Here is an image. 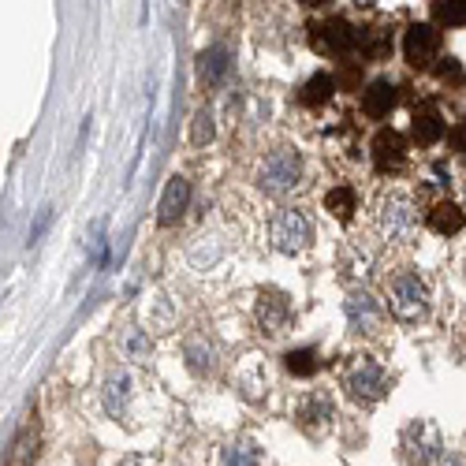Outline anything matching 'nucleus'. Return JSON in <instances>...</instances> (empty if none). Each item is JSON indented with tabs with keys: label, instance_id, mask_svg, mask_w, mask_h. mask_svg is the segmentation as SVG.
<instances>
[{
	"label": "nucleus",
	"instance_id": "nucleus-1",
	"mask_svg": "<svg viewBox=\"0 0 466 466\" xmlns=\"http://www.w3.org/2000/svg\"><path fill=\"white\" fill-rule=\"evenodd\" d=\"M299 183H302V157H299V149H291V146L273 149L258 168V187L265 194H277V198L291 194Z\"/></svg>",
	"mask_w": 466,
	"mask_h": 466
},
{
	"label": "nucleus",
	"instance_id": "nucleus-2",
	"mask_svg": "<svg viewBox=\"0 0 466 466\" xmlns=\"http://www.w3.org/2000/svg\"><path fill=\"white\" fill-rule=\"evenodd\" d=\"M418 228V205L406 190H388L377 202V231L384 239H411Z\"/></svg>",
	"mask_w": 466,
	"mask_h": 466
},
{
	"label": "nucleus",
	"instance_id": "nucleus-3",
	"mask_svg": "<svg viewBox=\"0 0 466 466\" xmlns=\"http://www.w3.org/2000/svg\"><path fill=\"white\" fill-rule=\"evenodd\" d=\"M388 309L406 325H414L430 314V291H425L418 273H396L392 277V284H388Z\"/></svg>",
	"mask_w": 466,
	"mask_h": 466
},
{
	"label": "nucleus",
	"instance_id": "nucleus-4",
	"mask_svg": "<svg viewBox=\"0 0 466 466\" xmlns=\"http://www.w3.org/2000/svg\"><path fill=\"white\" fill-rule=\"evenodd\" d=\"M269 243H273L280 254H302L314 243V221L306 217L302 209H280L273 221H269Z\"/></svg>",
	"mask_w": 466,
	"mask_h": 466
},
{
	"label": "nucleus",
	"instance_id": "nucleus-5",
	"mask_svg": "<svg viewBox=\"0 0 466 466\" xmlns=\"http://www.w3.org/2000/svg\"><path fill=\"white\" fill-rule=\"evenodd\" d=\"M388 374L381 370V366L374 362V358H358L351 370H347V377H343V388H347V396H351L355 403H381L384 396H388Z\"/></svg>",
	"mask_w": 466,
	"mask_h": 466
},
{
	"label": "nucleus",
	"instance_id": "nucleus-6",
	"mask_svg": "<svg viewBox=\"0 0 466 466\" xmlns=\"http://www.w3.org/2000/svg\"><path fill=\"white\" fill-rule=\"evenodd\" d=\"M403 448H406V459H411L414 466H433L440 455H444V440H440V430L433 422L418 418L411 430H406L403 437Z\"/></svg>",
	"mask_w": 466,
	"mask_h": 466
},
{
	"label": "nucleus",
	"instance_id": "nucleus-7",
	"mask_svg": "<svg viewBox=\"0 0 466 466\" xmlns=\"http://www.w3.org/2000/svg\"><path fill=\"white\" fill-rule=\"evenodd\" d=\"M440 52V30L430 23H414L403 34V56L411 68H430Z\"/></svg>",
	"mask_w": 466,
	"mask_h": 466
},
{
	"label": "nucleus",
	"instance_id": "nucleus-8",
	"mask_svg": "<svg viewBox=\"0 0 466 466\" xmlns=\"http://www.w3.org/2000/svg\"><path fill=\"white\" fill-rule=\"evenodd\" d=\"M347 309V321H351L355 333H381V325H384V306L370 295V291H351L343 302Z\"/></svg>",
	"mask_w": 466,
	"mask_h": 466
},
{
	"label": "nucleus",
	"instance_id": "nucleus-9",
	"mask_svg": "<svg viewBox=\"0 0 466 466\" xmlns=\"http://www.w3.org/2000/svg\"><path fill=\"white\" fill-rule=\"evenodd\" d=\"M314 45L317 52H333V56H347L358 45V30L347 23V19H328V23L314 27Z\"/></svg>",
	"mask_w": 466,
	"mask_h": 466
},
{
	"label": "nucleus",
	"instance_id": "nucleus-10",
	"mask_svg": "<svg viewBox=\"0 0 466 466\" xmlns=\"http://www.w3.org/2000/svg\"><path fill=\"white\" fill-rule=\"evenodd\" d=\"M254 321L265 336H280L287 321H291V302L284 291H261L258 295V306H254Z\"/></svg>",
	"mask_w": 466,
	"mask_h": 466
},
{
	"label": "nucleus",
	"instance_id": "nucleus-11",
	"mask_svg": "<svg viewBox=\"0 0 466 466\" xmlns=\"http://www.w3.org/2000/svg\"><path fill=\"white\" fill-rule=\"evenodd\" d=\"M187 205H190V183L183 176H172L165 194H161V205H157V224L176 228L187 217Z\"/></svg>",
	"mask_w": 466,
	"mask_h": 466
},
{
	"label": "nucleus",
	"instance_id": "nucleus-12",
	"mask_svg": "<svg viewBox=\"0 0 466 466\" xmlns=\"http://www.w3.org/2000/svg\"><path fill=\"white\" fill-rule=\"evenodd\" d=\"M403 161H406V142H403V134L392 131V127L377 131V139H374V165H377L381 172H396Z\"/></svg>",
	"mask_w": 466,
	"mask_h": 466
},
{
	"label": "nucleus",
	"instance_id": "nucleus-13",
	"mask_svg": "<svg viewBox=\"0 0 466 466\" xmlns=\"http://www.w3.org/2000/svg\"><path fill=\"white\" fill-rule=\"evenodd\" d=\"M396 83H388V79H374L370 86L362 90V112L370 116V120H384L388 112L396 108Z\"/></svg>",
	"mask_w": 466,
	"mask_h": 466
},
{
	"label": "nucleus",
	"instance_id": "nucleus-14",
	"mask_svg": "<svg viewBox=\"0 0 466 466\" xmlns=\"http://www.w3.org/2000/svg\"><path fill=\"white\" fill-rule=\"evenodd\" d=\"M333 414H336V406L328 399V392H309L299 403V422L306 430H325V425H333Z\"/></svg>",
	"mask_w": 466,
	"mask_h": 466
},
{
	"label": "nucleus",
	"instance_id": "nucleus-15",
	"mask_svg": "<svg viewBox=\"0 0 466 466\" xmlns=\"http://www.w3.org/2000/svg\"><path fill=\"white\" fill-rule=\"evenodd\" d=\"M101 403H105V411H108L112 418H124L127 403H131V377H127L124 370H116V374L105 377V384H101Z\"/></svg>",
	"mask_w": 466,
	"mask_h": 466
},
{
	"label": "nucleus",
	"instance_id": "nucleus-16",
	"mask_svg": "<svg viewBox=\"0 0 466 466\" xmlns=\"http://www.w3.org/2000/svg\"><path fill=\"white\" fill-rule=\"evenodd\" d=\"M411 131H414V139H418L422 146L440 142V139H444V120H440V112H437L433 105H418V108H414Z\"/></svg>",
	"mask_w": 466,
	"mask_h": 466
},
{
	"label": "nucleus",
	"instance_id": "nucleus-17",
	"mask_svg": "<svg viewBox=\"0 0 466 466\" xmlns=\"http://www.w3.org/2000/svg\"><path fill=\"white\" fill-rule=\"evenodd\" d=\"M462 224H466V213L455 202H437L430 209V228L437 236H455V231H462Z\"/></svg>",
	"mask_w": 466,
	"mask_h": 466
},
{
	"label": "nucleus",
	"instance_id": "nucleus-18",
	"mask_svg": "<svg viewBox=\"0 0 466 466\" xmlns=\"http://www.w3.org/2000/svg\"><path fill=\"white\" fill-rule=\"evenodd\" d=\"M183 351H187V366L194 374H209L217 366V351H213V343L205 336H187Z\"/></svg>",
	"mask_w": 466,
	"mask_h": 466
},
{
	"label": "nucleus",
	"instance_id": "nucleus-19",
	"mask_svg": "<svg viewBox=\"0 0 466 466\" xmlns=\"http://www.w3.org/2000/svg\"><path fill=\"white\" fill-rule=\"evenodd\" d=\"M120 351H124V358H131V362H149V355H153V340H149V333H142V328H124L120 333Z\"/></svg>",
	"mask_w": 466,
	"mask_h": 466
},
{
	"label": "nucleus",
	"instance_id": "nucleus-20",
	"mask_svg": "<svg viewBox=\"0 0 466 466\" xmlns=\"http://www.w3.org/2000/svg\"><path fill=\"white\" fill-rule=\"evenodd\" d=\"M333 93H336V79H333V75H325V71H317V75H309V83L302 86L299 101H302L306 108H317V105H325Z\"/></svg>",
	"mask_w": 466,
	"mask_h": 466
},
{
	"label": "nucleus",
	"instance_id": "nucleus-21",
	"mask_svg": "<svg viewBox=\"0 0 466 466\" xmlns=\"http://www.w3.org/2000/svg\"><path fill=\"white\" fill-rule=\"evenodd\" d=\"M325 209L333 213L336 221H343V224H347V221L355 217V209H358V198H355V190H351V187H333V190L325 194Z\"/></svg>",
	"mask_w": 466,
	"mask_h": 466
},
{
	"label": "nucleus",
	"instance_id": "nucleus-22",
	"mask_svg": "<svg viewBox=\"0 0 466 466\" xmlns=\"http://www.w3.org/2000/svg\"><path fill=\"white\" fill-rule=\"evenodd\" d=\"M34 452H37V425H23V430H19V437L12 440L8 466H30V462H34Z\"/></svg>",
	"mask_w": 466,
	"mask_h": 466
},
{
	"label": "nucleus",
	"instance_id": "nucleus-23",
	"mask_svg": "<svg viewBox=\"0 0 466 466\" xmlns=\"http://www.w3.org/2000/svg\"><path fill=\"white\" fill-rule=\"evenodd\" d=\"M228 52L221 49V45H213V49H205L202 56H198V75L205 83H221L224 75H228Z\"/></svg>",
	"mask_w": 466,
	"mask_h": 466
},
{
	"label": "nucleus",
	"instance_id": "nucleus-24",
	"mask_svg": "<svg viewBox=\"0 0 466 466\" xmlns=\"http://www.w3.org/2000/svg\"><path fill=\"white\" fill-rule=\"evenodd\" d=\"M258 462H261V452H258L254 440H236V444H228V448H224V459H221V466H258Z\"/></svg>",
	"mask_w": 466,
	"mask_h": 466
},
{
	"label": "nucleus",
	"instance_id": "nucleus-25",
	"mask_svg": "<svg viewBox=\"0 0 466 466\" xmlns=\"http://www.w3.org/2000/svg\"><path fill=\"white\" fill-rule=\"evenodd\" d=\"M213 139H217V124H213V108H198L190 120V146H209Z\"/></svg>",
	"mask_w": 466,
	"mask_h": 466
},
{
	"label": "nucleus",
	"instance_id": "nucleus-26",
	"mask_svg": "<svg viewBox=\"0 0 466 466\" xmlns=\"http://www.w3.org/2000/svg\"><path fill=\"white\" fill-rule=\"evenodd\" d=\"M343 269H347V277H366L374 269V250L351 243L347 246V254H343Z\"/></svg>",
	"mask_w": 466,
	"mask_h": 466
},
{
	"label": "nucleus",
	"instance_id": "nucleus-27",
	"mask_svg": "<svg viewBox=\"0 0 466 466\" xmlns=\"http://www.w3.org/2000/svg\"><path fill=\"white\" fill-rule=\"evenodd\" d=\"M433 12L444 27H466V0H437Z\"/></svg>",
	"mask_w": 466,
	"mask_h": 466
},
{
	"label": "nucleus",
	"instance_id": "nucleus-28",
	"mask_svg": "<svg viewBox=\"0 0 466 466\" xmlns=\"http://www.w3.org/2000/svg\"><path fill=\"white\" fill-rule=\"evenodd\" d=\"M287 370L295 374V377H309V374H317V351H314V347H302V351H291V355H287Z\"/></svg>",
	"mask_w": 466,
	"mask_h": 466
},
{
	"label": "nucleus",
	"instance_id": "nucleus-29",
	"mask_svg": "<svg viewBox=\"0 0 466 466\" xmlns=\"http://www.w3.org/2000/svg\"><path fill=\"white\" fill-rule=\"evenodd\" d=\"M437 75H440V83L459 86V83H462V64L455 60V56H444V60L437 64Z\"/></svg>",
	"mask_w": 466,
	"mask_h": 466
},
{
	"label": "nucleus",
	"instance_id": "nucleus-30",
	"mask_svg": "<svg viewBox=\"0 0 466 466\" xmlns=\"http://www.w3.org/2000/svg\"><path fill=\"white\" fill-rule=\"evenodd\" d=\"M448 142H452V149H459V153H466V124H459L452 134H448Z\"/></svg>",
	"mask_w": 466,
	"mask_h": 466
},
{
	"label": "nucleus",
	"instance_id": "nucleus-31",
	"mask_svg": "<svg viewBox=\"0 0 466 466\" xmlns=\"http://www.w3.org/2000/svg\"><path fill=\"white\" fill-rule=\"evenodd\" d=\"M45 224H49V209L42 213V217H37V224H34V231H30V243H34L37 236H42V231H45Z\"/></svg>",
	"mask_w": 466,
	"mask_h": 466
},
{
	"label": "nucleus",
	"instance_id": "nucleus-32",
	"mask_svg": "<svg viewBox=\"0 0 466 466\" xmlns=\"http://www.w3.org/2000/svg\"><path fill=\"white\" fill-rule=\"evenodd\" d=\"M433 466H462V462H459V455H440Z\"/></svg>",
	"mask_w": 466,
	"mask_h": 466
},
{
	"label": "nucleus",
	"instance_id": "nucleus-33",
	"mask_svg": "<svg viewBox=\"0 0 466 466\" xmlns=\"http://www.w3.org/2000/svg\"><path fill=\"white\" fill-rule=\"evenodd\" d=\"M302 4H309V8H317V4H325V0H302Z\"/></svg>",
	"mask_w": 466,
	"mask_h": 466
}]
</instances>
